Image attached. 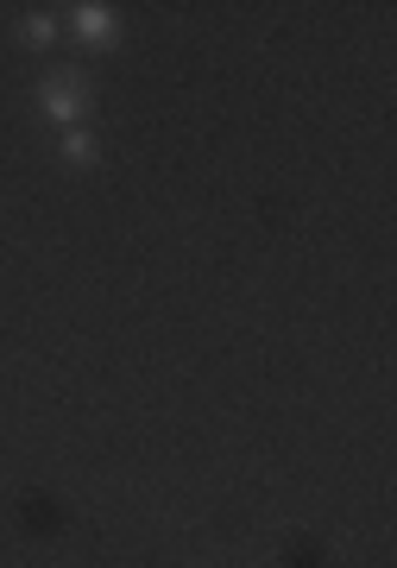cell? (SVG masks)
<instances>
[{
    "instance_id": "cell-1",
    "label": "cell",
    "mask_w": 397,
    "mask_h": 568,
    "mask_svg": "<svg viewBox=\"0 0 397 568\" xmlns=\"http://www.w3.org/2000/svg\"><path fill=\"white\" fill-rule=\"evenodd\" d=\"M89 102H95V89H89V77L82 70H51V77L39 82V114L51 126H82V114H89Z\"/></svg>"
},
{
    "instance_id": "cell-2",
    "label": "cell",
    "mask_w": 397,
    "mask_h": 568,
    "mask_svg": "<svg viewBox=\"0 0 397 568\" xmlns=\"http://www.w3.org/2000/svg\"><path fill=\"white\" fill-rule=\"evenodd\" d=\"M70 32H77L89 51H108V44L120 39V13L101 7V0H82V7H70Z\"/></svg>"
},
{
    "instance_id": "cell-3",
    "label": "cell",
    "mask_w": 397,
    "mask_h": 568,
    "mask_svg": "<svg viewBox=\"0 0 397 568\" xmlns=\"http://www.w3.org/2000/svg\"><path fill=\"white\" fill-rule=\"evenodd\" d=\"M58 152H63V164H77V171H89V164L101 159V140H95V133H89V126H70V133H63V145H58Z\"/></svg>"
},
{
    "instance_id": "cell-4",
    "label": "cell",
    "mask_w": 397,
    "mask_h": 568,
    "mask_svg": "<svg viewBox=\"0 0 397 568\" xmlns=\"http://www.w3.org/2000/svg\"><path fill=\"white\" fill-rule=\"evenodd\" d=\"M20 39L32 44V51H51V44H58V13H26Z\"/></svg>"
}]
</instances>
